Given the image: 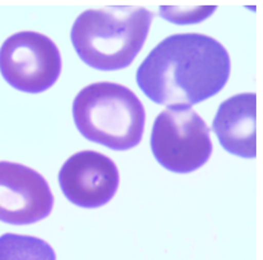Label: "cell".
<instances>
[{"instance_id": "obj_1", "label": "cell", "mask_w": 263, "mask_h": 260, "mask_svg": "<svg viewBox=\"0 0 263 260\" xmlns=\"http://www.w3.org/2000/svg\"><path fill=\"white\" fill-rule=\"evenodd\" d=\"M230 71L229 52L216 39L201 34H177L149 52L136 79L155 104L192 108L222 90Z\"/></svg>"}, {"instance_id": "obj_2", "label": "cell", "mask_w": 263, "mask_h": 260, "mask_svg": "<svg viewBox=\"0 0 263 260\" xmlns=\"http://www.w3.org/2000/svg\"><path fill=\"white\" fill-rule=\"evenodd\" d=\"M153 12L144 7L113 6L87 10L77 17L71 43L87 66L113 71L130 66L141 51Z\"/></svg>"}, {"instance_id": "obj_3", "label": "cell", "mask_w": 263, "mask_h": 260, "mask_svg": "<svg viewBox=\"0 0 263 260\" xmlns=\"http://www.w3.org/2000/svg\"><path fill=\"white\" fill-rule=\"evenodd\" d=\"M73 118L85 138L121 152L141 143L145 109L126 86L98 82L77 94Z\"/></svg>"}, {"instance_id": "obj_4", "label": "cell", "mask_w": 263, "mask_h": 260, "mask_svg": "<svg viewBox=\"0 0 263 260\" xmlns=\"http://www.w3.org/2000/svg\"><path fill=\"white\" fill-rule=\"evenodd\" d=\"M151 148L160 165L173 173H191L212 153L210 129L192 108H168L155 119Z\"/></svg>"}, {"instance_id": "obj_5", "label": "cell", "mask_w": 263, "mask_h": 260, "mask_svg": "<svg viewBox=\"0 0 263 260\" xmlns=\"http://www.w3.org/2000/svg\"><path fill=\"white\" fill-rule=\"evenodd\" d=\"M61 70L58 47L39 32H17L0 47V73L16 90L31 94L49 90L58 81Z\"/></svg>"}, {"instance_id": "obj_6", "label": "cell", "mask_w": 263, "mask_h": 260, "mask_svg": "<svg viewBox=\"0 0 263 260\" xmlns=\"http://www.w3.org/2000/svg\"><path fill=\"white\" fill-rule=\"evenodd\" d=\"M54 196L41 173L22 164L0 161V222L27 226L51 213Z\"/></svg>"}, {"instance_id": "obj_7", "label": "cell", "mask_w": 263, "mask_h": 260, "mask_svg": "<svg viewBox=\"0 0 263 260\" xmlns=\"http://www.w3.org/2000/svg\"><path fill=\"white\" fill-rule=\"evenodd\" d=\"M59 185L69 202L81 208H98L115 197L120 173L113 159L94 150L76 153L59 170Z\"/></svg>"}, {"instance_id": "obj_8", "label": "cell", "mask_w": 263, "mask_h": 260, "mask_svg": "<svg viewBox=\"0 0 263 260\" xmlns=\"http://www.w3.org/2000/svg\"><path fill=\"white\" fill-rule=\"evenodd\" d=\"M255 115L256 97L253 93L236 94L219 106L212 129L227 152L245 158L255 157Z\"/></svg>"}, {"instance_id": "obj_9", "label": "cell", "mask_w": 263, "mask_h": 260, "mask_svg": "<svg viewBox=\"0 0 263 260\" xmlns=\"http://www.w3.org/2000/svg\"><path fill=\"white\" fill-rule=\"evenodd\" d=\"M0 260H57L52 247L34 236H0Z\"/></svg>"}]
</instances>
